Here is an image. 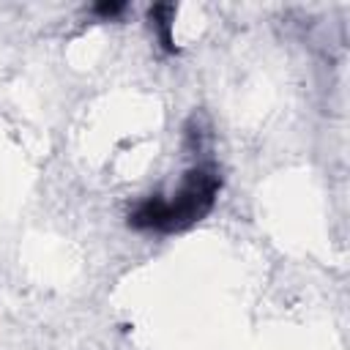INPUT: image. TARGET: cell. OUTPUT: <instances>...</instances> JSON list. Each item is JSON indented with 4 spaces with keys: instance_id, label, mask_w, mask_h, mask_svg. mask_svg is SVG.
I'll return each instance as SVG.
<instances>
[{
    "instance_id": "1",
    "label": "cell",
    "mask_w": 350,
    "mask_h": 350,
    "mask_svg": "<svg viewBox=\"0 0 350 350\" xmlns=\"http://www.w3.org/2000/svg\"><path fill=\"white\" fill-rule=\"evenodd\" d=\"M221 191V175L213 164L191 167L172 197H145L129 211V227L142 232H180L211 213Z\"/></svg>"
},
{
    "instance_id": "2",
    "label": "cell",
    "mask_w": 350,
    "mask_h": 350,
    "mask_svg": "<svg viewBox=\"0 0 350 350\" xmlns=\"http://www.w3.org/2000/svg\"><path fill=\"white\" fill-rule=\"evenodd\" d=\"M172 14H175V5H153L150 8V25L156 27V36H159V41H161V46L167 49V52H175V44H172V33H170V27H172Z\"/></svg>"
},
{
    "instance_id": "3",
    "label": "cell",
    "mask_w": 350,
    "mask_h": 350,
    "mask_svg": "<svg viewBox=\"0 0 350 350\" xmlns=\"http://www.w3.org/2000/svg\"><path fill=\"white\" fill-rule=\"evenodd\" d=\"M126 11V3H98L93 5V14H98L101 19H115Z\"/></svg>"
}]
</instances>
